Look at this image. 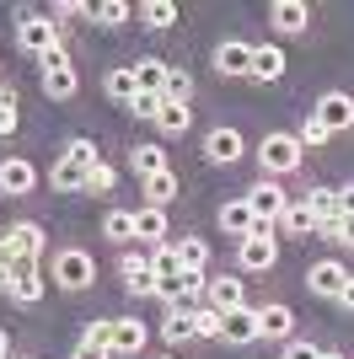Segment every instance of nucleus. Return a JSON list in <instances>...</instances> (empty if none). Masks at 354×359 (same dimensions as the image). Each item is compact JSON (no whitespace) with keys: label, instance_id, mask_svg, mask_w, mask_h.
<instances>
[{"label":"nucleus","instance_id":"nucleus-21","mask_svg":"<svg viewBox=\"0 0 354 359\" xmlns=\"http://www.w3.org/2000/svg\"><path fill=\"white\" fill-rule=\"evenodd\" d=\"M86 172H91V166L59 156V161L48 166V188H54V194H86Z\"/></svg>","mask_w":354,"mask_h":359},{"label":"nucleus","instance_id":"nucleus-48","mask_svg":"<svg viewBox=\"0 0 354 359\" xmlns=\"http://www.w3.org/2000/svg\"><path fill=\"white\" fill-rule=\"evenodd\" d=\"M11 263H16V252H11V241H6V231H0V279H11Z\"/></svg>","mask_w":354,"mask_h":359},{"label":"nucleus","instance_id":"nucleus-41","mask_svg":"<svg viewBox=\"0 0 354 359\" xmlns=\"http://www.w3.org/2000/svg\"><path fill=\"white\" fill-rule=\"evenodd\" d=\"M113 188H118V172H113L107 161H97V166L86 172V194H113Z\"/></svg>","mask_w":354,"mask_h":359},{"label":"nucleus","instance_id":"nucleus-30","mask_svg":"<svg viewBox=\"0 0 354 359\" xmlns=\"http://www.w3.org/2000/svg\"><path fill=\"white\" fill-rule=\"evenodd\" d=\"M140 27H150V32H166L177 22V0H145V6H140Z\"/></svg>","mask_w":354,"mask_h":359},{"label":"nucleus","instance_id":"nucleus-54","mask_svg":"<svg viewBox=\"0 0 354 359\" xmlns=\"http://www.w3.org/2000/svg\"><path fill=\"white\" fill-rule=\"evenodd\" d=\"M0 81H6V60H0Z\"/></svg>","mask_w":354,"mask_h":359},{"label":"nucleus","instance_id":"nucleus-4","mask_svg":"<svg viewBox=\"0 0 354 359\" xmlns=\"http://www.w3.org/2000/svg\"><path fill=\"white\" fill-rule=\"evenodd\" d=\"M65 43V32H59L54 16H38V11H22V22H16V48L22 54H32V60H44L48 48Z\"/></svg>","mask_w":354,"mask_h":359},{"label":"nucleus","instance_id":"nucleus-50","mask_svg":"<svg viewBox=\"0 0 354 359\" xmlns=\"http://www.w3.org/2000/svg\"><path fill=\"white\" fill-rule=\"evenodd\" d=\"M339 306H343V311H354V273H349V285L339 290Z\"/></svg>","mask_w":354,"mask_h":359},{"label":"nucleus","instance_id":"nucleus-34","mask_svg":"<svg viewBox=\"0 0 354 359\" xmlns=\"http://www.w3.org/2000/svg\"><path fill=\"white\" fill-rule=\"evenodd\" d=\"M188 97H193V75L183 70V65H172V70H166V86H162V102L188 107Z\"/></svg>","mask_w":354,"mask_h":359},{"label":"nucleus","instance_id":"nucleus-49","mask_svg":"<svg viewBox=\"0 0 354 359\" xmlns=\"http://www.w3.org/2000/svg\"><path fill=\"white\" fill-rule=\"evenodd\" d=\"M339 215H343V220H354V182H343V188H339Z\"/></svg>","mask_w":354,"mask_h":359},{"label":"nucleus","instance_id":"nucleus-27","mask_svg":"<svg viewBox=\"0 0 354 359\" xmlns=\"http://www.w3.org/2000/svg\"><path fill=\"white\" fill-rule=\"evenodd\" d=\"M129 166H134V177H140V182L156 177V172H172V166H166V150H162V145H134V150H129Z\"/></svg>","mask_w":354,"mask_h":359},{"label":"nucleus","instance_id":"nucleus-19","mask_svg":"<svg viewBox=\"0 0 354 359\" xmlns=\"http://www.w3.org/2000/svg\"><path fill=\"white\" fill-rule=\"evenodd\" d=\"M134 241H145V247H162V241H172L166 210H150V204H140V210H134Z\"/></svg>","mask_w":354,"mask_h":359},{"label":"nucleus","instance_id":"nucleus-3","mask_svg":"<svg viewBox=\"0 0 354 359\" xmlns=\"http://www.w3.org/2000/svg\"><path fill=\"white\" fill-rule=\"evenodd\" d=\"M280 263V236H274V225H252L247 236L236 241V269L242 273H268Z\"/></svg>","mask_w":354,"mask_h":359},{"label":"nucleus","instance_id":"nucleus-35","mask_svg":"<svg viewBox=\"0 0 354 359\" xmlns=\"http://www.w3.org/2000/svg\"><path fill=\"white\" fill-rule=\"evenodd\" d=\"M188 123H193V107L166 102V107H162V118H156V129H162V135H172V140H183V135H188Z\"/></svg>","mask_w":354,"mask_h":359},{"label":"nucleus","instance_id":"nucleus-44","mask_svg":"<svg viewBox=\"0 0 354 359\" xmlns=\"http://www.w3.org/2000/svg\"><path fill=\"white\" fill-rule=\"evenodd\" d=\"M70 359H113V348H107V344H97V338H81Z\"/></svg>","mask_w":354,"mask_h":359},{"label":"nucleus","instance_id":"nucleus-5","mask_svg":"<svg viewBox=\"0 0 354 359\" xmlns=\"http://www.w3.org/2000/svg\"><path fill=\"white\" fill-rule=\"evenodd\" d=\"M75 91H81V75H75L65 43L48 48V54H44V97H48V102H70Z\"/></svg>","mask_w":354,"mask_h":359},{"label":"nucleus","instance_id":"nucleus-51","mask_svg":"<svg viewBox=\"0 0 354 359\" xmlns=\"http://www.w3.org/2000/svg\"><path fill=\"white\" fill-rule=\"evenodd\" d=\"M6 354H11V338H6V327H0V359H6Z\"/></svg>","mask_w":354,"mask_h":359},{"label":"nucleus","instance_id":"nucleus-24","mask_svg":"<svg viewBox=\"0 0 354 359\" xmlns=\"http://www.w3.org/2000/svg\"><path fill=\"white\" fill-rule=\"evenodd\" d=\"M252 225H258V215H252V204H247V198H225V204H221V231H225V236H236V241H242V236L252 231Z\"/></svg>","mask_w":354,"mask_h":359},{"label":"nucleus","instance_id":"nucleus-40","mask_svg":"<svg viewBox=\"0 0 354 359\" xmlns=\"http://www.w3.org/2000/svg\"><path fill=\"white\" fill-rule=\"evenodd\" d=\"M59 156H70V161H81V166H97L103 156H97V145H91L86 135H75V140H65V150Z\"/></svg>","mask_w":354,"mask_h":359},{"label":"nucleus","instance_id":"nucleus-1","mask_svg":"<svg viewBox=\"0 0 354 359\" xmlns=\"http://www.w3.org/2000/svg\"><path fill=\"white\" fill-rule=\"evenodd\" d=\"M252 156H258V172H263V177H274V182H280V177H290L295 166L306 161V150H301V140H295V135H284V129L263 135Z\"/></svg>","mask_w":354,"mask_h":359},{"label":"nucleus","instance_id":"nucleus-52","mask_svg":"<svg viewBox=\"0 0 354 359\" xmlns=\"http://www.w3.org/2000/svg\"><path fill=\"white\" fill-rule=\"evenodd\" d=\"M322 359H349V354H327V348H322Z\"/></svg>","mask_w":354,"mask_h":359},{"label":"nucleus","instance_id":"nucleus-17","mask_svg":"<svg viewBox=\"0 0 354 359\" xmlns=\"http://www.w3.org/2000/svg\"><path fill=\"white\" fill-rule=\"evenodd\" d=\"M268 22H274V32H306L311 27V6L306 0H274V6H268Z\"/></svg>","mask_w":354,"mask_h":359},{"label":"nucleus","instance_id":"nucleus-45","mask_svg":"<svg viewBox=\"0 0 354 359\" xmlns=\"http://www.w3.org/2000/svg\"><path fill=\"white\" fill-rule=\"evenodd\" d=\"M280 359H322V348H317V344H301V338H290Z\"/></svg>","mask_w":354,"mask_h":359},{"label":"nucleus","instance_id":"nucleus-6","mask_svg":"<svg viewBox=\"0 0 354 359\" xmlns=\"http://www.w3.org/2000/svg\"><path fill=\"white\" fill-rule=\"evenodd\" d=\"M311 118L322 123L327 135H343V129H354V97L349 91H322L317 107H311Z\"/></svg>","mask_w":354,"mask_h":359},{"label":"nucleus","instance_id":"nucleus-22","mask_svg":"<svg viewBox=\"0 0 354 359\" xmlns=\"http://www.w3.org/2000/svg\"><path fill=\"white\" fill-rule=\"evenodd\" d=\"M129 70H134V91H150V97H162L166 70H172V65H166V60H156V54H140V60H134Z\"/></svg>","mask_w":354,"mask_h":359},{"label":"nucleus","instance_id":"nucleus-28","mask_svg":"<svg viewBox=\"0 0 354 359\" xmlns=\"http://www.w3.org/2000/svg\"><path fill=\"white\" fill-rule=\"evenodd\" d=\"M177 241V263H183V273H204L209 269V241L199 236H172Z\"/></svg>","mask_w":354,"mask_h":359},{"label":"nucleus","instance_id":"nucleus-20","mask_svg":"<svg viewBox=\"0 0 354 359\" xmlns=\"http://www.w3.org/2000/svg\"><path fill=\"white\" fill-rule=\"evenodd\" d=\"M6 241H11V252H16V257H38V263H44V225H38V220H16V225H6Z\"/></svg>","mask_w":354,"mask_h":359},{"label":"nucleus","instance_id":"nucleus-32","mask_svg":"<svg viewBox=\"0 0 354 359\" xmlns=\"http://www.w3.org/2000/svg\"><path fill=\"white\" fill-rule=\"evenodd\" d=\"M150 273H156V285H166V279H177V273H183V263H177V241L150 247Z\"/></svg>","mask_w":354,"mask_h":359},{"label":"nucleus","instance_id":"nucleus-42","mask_svg":"<svg viewBox=\"0 0 354 359\" xmlns=\"http://www.w3.org/2000/svg\"><path fill=\"white\" fill-rule=\"evenodd\" d=\"M295 140H301V150H317V145H327L333 135H327L322 123H317V118L306 113V118H301V129H295Z\"/></svg>","mask_w":354,"mask_h":359},{"label":"nucleus","instance_id":"nucleus-47","mask_svg":"<svg viewBox=\"0 0 354 359\" xmlns=\"http://www.w3.org/2000/svg\"><path fill=\"white\" fill-rule=\"evenodd\" d=\"M32 273H44V269H38V257H16V263H11V279H32Z\"/></svg>","mask_w":354,"mask_h":359},{"label":"nucleus","instance_id":"nucleus-56","mask_svg":"<svg viewBox=\"0 0 354 359\" xmlns=\"http://www.w3.org/2000/svg\"><path fill=\"white\" fill-rule=\"evenodd\" d=\"M22 359H32V354H22Z\"/></svg>","mask_w":354,"mask_h":359},{"label":"nucleus","instance_id":"nucleus-43","mask_svg":"<svg viewBox=\"0 0 354 359\" xmlns=\"http://www.w3.org/2000/svg\"><path fill=\"white\" fill-rule=\"evenodd\" d=\"M162 97H150V91H134V102H129V113H134V118H145V123H156V118H162Z\"/></svg>","mask_w":354,"mask_h":359},{"label":"nucleus","instance_id":"nucleus-7","mask_svg":"<svg viewBox=\"0 0 354 359\" xmlns=\"http://www.w3.org/2000/svg\"><path fill=\"white\" fill-rule=\"evenodd\" d=\"M242 198H247V204H252V215H258V225H274V220H280V215H284V204H290V194H284V188H280V182H274V177H258V182H252V188H247V194H242Z\"/></svg>","mask_w":354,"mask_h":359},{"label":"nucleus","instance_id":"nucleus-33","mask_svg":"<svg viewBox=\"0 0 354 359\" xmlns=\"http://www.w3.org/2000/svg\"><path fill=\"white\" fill-rule=\"evenodd\" d=\"M177 198V172H156V177H145V204L150 210H166Z\"/></svg>","mask_w":354,"mask_h":359},{"label":"nucleus","instance_id":"nucleus-15","mask_svg":"<svg viewBox=\"0 0 354 359\" xmlns=\"http://www.w3.org/2000/svg\"><path fill=\"white\" fill-rule=\"evenodd\" d=\"M145 344H150V327L140 322V316H113V354H145Z\"/></svg>","mask_w":354,"mask_h":359},{"label":"nucleus","instance_id":"nucleus-53","mask_svg":"<svg viewBox=\"0 0 354 359\" xmlns=\"http://www.w3.org/2000/svg\"><path fill=\"white\" fill-rule=\"evenodd\" d=\"M150 359H177V354H150Z\"/></svg>","mask_w":354,"mask_h":359},{"label":"nucleus","instance_id":"nucleus-46","mask_svg":"<svg viewBox=\"0 0 354 359\" xmlns=\"http://www.w3.org/2000/svg\"><path fill=\"white\" fill-rule=\"evenodd\" d=\"M54 16H59V22H70V16H91V6H86V0H59Z\"/></svg>","mask_w":354,"mask_h":359},{"label":"nucleus","instance_id":"nucleus-55","mask_svg":"<svg viewBox=\"0 0 354 359\" xmlns=\"http://www.w3.org/2000/svg\"><path fill=\"white\" fill-rule=\"evenodd\" d=\"M349 241H354V220H349Z\"/></svg>","mask_w":354,"mask_h":359},{"label":"nucleus","instance_id":"nucleus-9","mask_svg":"<svg viewBox=\"0 0 354 359\" xmlns=\"http://www.w3.org/2000/svg\"><path fill=\"white\" fill-rule=\"evenodd\" d=\"M349 285V269H343L339 257H322V263H311L306 269V290L322 300H339V290Z\"/></svg>","mask_w":354,"mask_h":359},{"label":"nucleus","instance_id":"nucleus-36","mask_svg":"<svg viewBox=\"0 0 354 359\" xmlns=\"http://www.w3.org/2000/svg\"><path fill=\"white\" fill-rule=\"evenodd\" d=\"M16 129H22V102L11 86H0V140H11Z\"/></svg>","mask_w":354,"mask_h":359},{"label":"nucleus","instance_id":"nucleus-26","mask_svg":"<svg viewBox=\"0 0 354 359\" xmlns=\"http://www.w3.org/2000/svg\"><path fill=\"white\" fill-rule=\"evenodd\" d=\"M103 97H107V102H118V107L134 102V70H129V65H113V70L103 75Z\"/></svg>","mask_w":354,"mask_h":359},{"label":"nucleus","instance_id":"nucleus-13","mask_svg":"<svg viewBox=\"0 0 354 359\" xmlns=\"http://www.w3.org/2000/svg\"><path fill=\"white\" fill-rule=\"evenodd\" d=\"M215 75H225V81H242V75H252V43H242V38H225V43L215 48Z\"/></svg>","mask_w":354,"mask_h":359},{"label":"nucleus","instance_id":"nucleus-39","mask_svg":"<svg viewBox=\"0 0 354 359\" xmlns=\"http://www.w3.org/2000/svg\"><path fill=\"white\" fill-rule=\"evenodd\" d=\"M193 338H221V311L215 306H193Z\"/></svg>","mask_w":354,"mask_h":359},{"label":"nucleus","instance_id":"nucleus-31","mask_svg":"<svg viewBox=\"0 0 354 359\" xmlns=\"http://www.w3.org/2000/svg\"><path fill=\"white\" fill-rule=\"evenodd\" d=\"M103 236L113 241V247H129L134 241V210H107L103 215Z\"/></svg>","mask_w":354,"mask_h":359},{"label":"nucleus","instance_id":"nucleus-10","mask_svg":"<svg viewBox=\"0 0 354 359\" xmlns=\"http://www.w3.org/2000/svg\"><path fill=\"white\" fill-rule=\"evenodd\" d=\"M221 344H231V348L258 344V306H236V311L221 316Z\"/></svg>","mask_w":354,"mask_h":359},{"label":"nucleus","instance_id":"nucleus-38","mask_svg":"<svg viewBox=\"0 0 354 359\" xmlns=\"http://www.w3.org/2000/svg\"><path fill=\"white\" fill-rule=\"evenodd\" d=\"M6 295H11L16 306H38V300H44V273H32V279H11Z\"/></svg>","mask_w":354,"mask_h":359},{"label":"nucleus","instance_id":"nucleus-23","mask_svg":"<svg viewBox=\"0 0 354 359\" xmlns=\"http://www.w3.org/2000/svg\"><path fill=\"white\" fill-rule=\"evenodd\" d=\"M290 327H295V316L290 306H258V338H280V344H290Z\"/></svg>","mask_w":354,"mask_h":359},{"label":"nucleus","instance_id":"nucleus-37","mask_svg":"<svg viewBox=\"0 0 354 359\" xmlns=\"http://www.w3.org/2000/svg\"><path fill=\"white\" fill-rule=\"evenodd\" d=\"M129 0H103V6H91V22H97V27H124V22H129Z\"/></svg>","mask_w":354,"mask_h":359},{"label":"nucleus","instance_id":"nucleus-14","mask_svg":"<svg viewBox=\"0 0 354 359\" xmlns=\"http://www.w3.org/2000/svg\"><path fill=\"white\" fill-rule=\"evenodd\" d=\"M204 306H215V311H236V306H247V285L236 279V273H221V279H209L204 285Z\"/></svg>","mask_w":354,"mask_h":359},{"label":"nucleus","instance_id":"nucleus-16","mask_svg":"<svg viewBox=\"0 0 354 359\" xmlns=\"http://www.w3.org/2000/svg\"><path fill=\"white\" fill-rule=\"evenodd\" d=\"M284 70H290V60L280 43H252V81L274 86V81H284Z\"/></svg>","mask_w":354,"mask_h":359},{"label":"nucleus","instance_id":"nucleus-25","mask_svg":"<svg viewBox=\"0 0 354 359\" xmlns=\"http://www.w3.org/2000/svg\"><path fill=\"white\" fill-rule=\"evenodd\" d=\"M306 210H311V220L317 225H327V220H343L339 215V188H322V182H317V188H306Z\"/></svg>","mask_w":354,"mask_h":359},{"label":"nucleus","instance_id":"nucleus-18","mask_svg":"<svg viewBox=\"0 0 354 359\" xmlns=\"http://www.w3.org/2000/svg\"><path fill=\"white\" fill-rule=\"evenodd\" d=\"M274 236H317V220H311L306 198L290 194V204H284V215L274 220Z\"/></svg>","mask_w":354,"mask_h":359},{"label":"nucleus","instance_id":"nucleus-12","mask_svg":"<svg viewBox=\"0 0 354 359\" xmlns=\"http://www.w3.org/2000/svg\"><path fill=\"white\" fill-rule=\"evenodd\" d=\"M32 188H38V166L22 161V156H6V161H0V194L22 198V194H32Z\"/></svg>","mask_w":354,"mask_h":359},{"label":"nucleus","instance_id":"nucleus-11","mask_svg":"<svg viewBox=\"0 0 354 359\" xmlns=\"http://www.w3.org/2000/svg\"><path fill=\"white\" fill-rule=\"evenodd\" d=\"M247 156V140H242V129H209L204 135V161L209 166H231Z\"/></svg>","mask_w":354,"mask_h":359},{"label":"nucleus","instance_id":"nucleus-2","mask_svg":"<svg viewBox=\"0 0 354 359\" xmlns=\"http://www.w3.org/2000/svg\"><path fill=\"white\" fill-rule=\"evenodd\" d=\"M48 279H54L65 295H81V290H91V279H97V263H91L86 247H59L54 263H48Z\"/></svg>","mask_w":354,"mask_h":359},{"label":"nucleus","instance_id":"nucleus-29","mask_svg":"<svg viewBox=\"0 0 354 359\" xmlns=\"http://www.w3.org/2000/svg\"><path fill=\"white\" fill-rule=\"evenodd\" d=\"M162 338L166 344H193V306H172L166 311V322H162Z\"/></svg>","mask_w":354,"mask_h":359},{"label":"nucleus","instance_id":"nucleus-8","mask_svg":"<svg viewBox=\"0 0 354 359\" xmlns=\"http://www.w3.org/2000/svg\"><path fill=\"white\" fill-rule=\"evenodd\" d=\"M118 273H124V290L134 300H150L156 295V273H150V252H124L118 257Z\"/></svg>","mask_w":354,"mask_h":359}]
</instances>
